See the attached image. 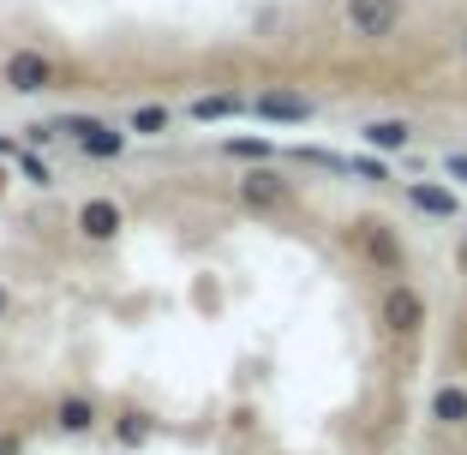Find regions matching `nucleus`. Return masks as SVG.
Instances as JSON below:
<instances>
[{"label":"nucleus","mask_w":467,"mask_h":455,"mask_svg":"<svg viewBox=\"0 0 467 455\" xmlns=\"http://www.w3.org/2000/svg\"><path fill=\"white\" fill-rule=\"evenodd\" d=\"M408 30V0H342V36L359 48H384Z\"/></svg>","instance_id":"f257e3e1"},{"label":"nucleus","mask_w":467,"mask_h":455,"mask_svg":"<svg viewBox=\"0 0 467 455\" xmlns=\"http://www.w3.org/2000/svg\"><path fill=\"white\" fill-rule=\"evenodd\" d=\"M0 90H6V97H48V90H60V60L42 55V48H6V60H0Z\"/></svg>","instance_id":"f03ea898"},{"label":"nucleus","mask_w":467,"mask_h":455,"mask_svg":"<svg viewBox=\"0 0 467 455\" xmlns=\"http://www.w3.org/2000/svg\"><path fill=\"white\" fill-rule=\"evenodd\" d=\"M60 132H67L72 144H78L84 162H120L126 144H132V132L114 120H102V114H67V120H55Z\"/></svg>","instance_id":"7ed1b4c3"},{"label":"nucleus","mask_w":467,"mask_h":455,"mask_svg":"<svg viewBox=\"0 0 467 455\" xmlns=\"http://www.w3.org/2000/svg\"><path fill=\"white\" fill-rule=\"evenodd\" d=\"M234 198L246 210H288L294 204V180L282 174V162H252L246 174L234 180Z\"/></svg>","instance_id":"20e7f679"},{"label":"nucleus","mask_w":467,"mask_h":455,"mask_svg":"<svg viewBox=\"0 0 467 455\" xmlns=\"http://www.w3.org/2000/svg\"><path fill=\"white\" fill-rule=\"evenodd\" d=\"M378 324H384L396 342L420 336V330H426V294L413 288V282H389V288L378 294Z\"/></svg>","instance_id":"39448f33"},{"label":"nucleus","mask_w":467,"mask_h":455,"mask_svg":"<svg viewBox=\"0 0 467 455\" xmlns=\"http://www.w3.org/2000/svg\"><path fill=\"white\" fill-rule=\"evenodd\" d=\"M252 114L270 120V126H312L317 120V97H306V90H294V84H270V90L252 97Z\"/></svg>","instance_id":"423d86ee"},{"label":"nucleus","mask_w":467,"mask_h":455,"mask_svg":"<svg viewBox=\"0 0 467 455\" xmlns=\"http://www.w3.org/2000/svg\"><path fill=\"white\" fill-rule=\"evenodd\" d=\"M72 228H78L84 246H114V240H120V228H126V210L114 204V198L97 192V198H84V204H78Z\"/></svg>","instance_id":"0eeeda50"},{"label":"nucleus","mask_w":467,"mask_h":455,"mask_svg":"<svg viewBox=\"0 0 467 455\" xmlns=\"http://www.w3.org/2000/svg\"><path fill=\"white\" fill-rule=\"evenodd\" d=\"M413 139H420V126L401 120V114H371V120L359 126V144H366V150H378V156H408Z\"/></svg>","instance_id":"6e6552de"},{"label":"nucleus","mask_w":467,"mask_h":455,"mask_svg":"<svg viewBox=\"0 0 467 455\" xmlns=\"http://www.w3.org/2000/svg\"><path fill=\"white\" fill-rule=\"evenodd\" d=\"M408 204L420 210V216H438V222L462 216V198H455L450 180H408Z\"/></svg>","instance_id":"1a4fd4ad"},{"label":"nucleus","mask_w":467,"mask_h":455,"mask_svg":"<svg viewBox=\"0 0 467 455\" xmlns=\"http://www.w3.org/2000/svg\"><path fill=\"white\" fill-rule=\"evenodd\" d=\"M240 114H252V102L240 97V90H204V97H192V102H186V120H192V126L240 120Z\"/></svg>","instance_id":"9d476101"},{"label":"nucleus","mask_w":467,"mask_h":455,"mask_svg":"<svg viewBox=\"0 0 467 455\" xmlns=\"http://www.w3.org/2000/svg\"><path fill=\"white\" fill-rule=\"evenodd\" d=\"M120 126L132 139H168V132H174V109H168V102H132Z\"/></svg>","instance_id":"9b49d317"},{"label":"nucleus","mask_w":467,"mask_h":455,"mask_svg":"<svg viewBox=\"0 0 467 455\" xmlns=\"http://www.w3.org/2000/svg\"><path fill=\"white\" fill-rule=\"evenodd\" d=\"M102 408L90 396H60L55 401V431H67V438H84V431H97Z\"/></svg>","instance_id":"f8f14e48"},{"label":"nucleus","mask_w":467,"mask_h":455,"mask_svg":"<svg viewBox=\"0 0 467 455\" xmlns=\"http://www.w3.org/2000/svg\"><path fill=\"white\" fill-rule=\"evenodd\" d=\"M431 419H438V426H467V389L462 384H438L431 389Z\"/></svg>","instance_id":"ddd939ff"},{"label":"nucleus","mask_w":467,"mask_h":455,"mask_svg":"<svg viewBox=\"0 0 467 455\" xmlns=\"http://www.w3.org/2000/svg\"><path fill=\"white\" fill-rule=\"evenodd\" d=\"M222 156L228 162H282V144H270V139H222Z\"/></svg>","instance_id":"4468645a"},{"label":"nucleus","mask_w":467,"mask_h":455,"mask_svg":"<svg viewBox=\"0 0 467 455\" xmlns=\"http://www.w3.org/2000/svg\"><path fill=\"white\" fill-rule=\"evenodd\" d=\"M348 174L354 180H366V186H389V156H378V150H366V156H348Z\"/></svg>","instance_id":"2eb2a0df"},{"label":"nucleus","mask_w":467,"mask_h":455,"mask_svg":"<svg viewBox=\"0 0 467 455\" xmlns=\"http://www.w3.org/2000/svg\"><path fill=\"white\" fill-rule=\"evenodd\" d=\"M18 180H30V186H55V168H48V162H42V156L36 150H18Z\"/></svg>","instance_id":"dca6fc26"},{"label":"nucleus","mask_w":467,"mask_h":455,"mask_svg":"<svg viewBox=\"0 0 467 455\" xmlns=\"http://www.w3.org/2000/svg\"><path fill=\"white\" fill-rule=\"evenodd\" d=\"M114 438H120L126 450H138V443L150 438V419L138 414V408H126V414H120V426H114Z\"/></svg>","instance_id":"f3484780"},{"label":"nucleus","mask_w":467,"mask_h":455,"mask_svg":"<svg viewBox=\"0 0 467 455\" xmlns=\"http://www.w3.org/2000/svg\"><path fill=\"white\" fill-rule=\"evenodd\" d=\"M55 139H60V126H42V120H30V126H25V139H18V144H25V150H48Z\"/></svg>","instance_id":"a211bd4d"},{"label":"nucleus","mask_w":467,"mask_h":455,"mask_svg":"<svg viewBox=\"0 0 467 455\" xmlns=\"http://www.w3.org/2000/svg\"><path fill=\"white\" fill-rule=\"evenodd\" d=\"M443 174H450V186H467V150H450V156H443Z\"/></svg>","instance_id":"6ab92c4d"},{"label":"nucleus","mask_w":467,"mask_h":455,"mask_svg":"<svg viewBox=\"0 0 467 455\" xmlns=\"http://www.w3.org/2000/svg\"><path fill=\"white\" fill-rule=\"evenodd\" d=\"M0 455H25V438L18 431H0Z\"/></svg>","instance_id":"aec40b11"},{"label":"nucleus","mask_w":467,"mask_h":455,"mask_svg":"<svg viewBox=\"0 0 467 455\" xmlns=\"http://www.w3.org/2000/svg\"><path fill=\"white\" fill-rule=\"evenodd\" d=\"M18 150H25L18 139H0V162H18Z\"/></svg>","instance_id":"412c9836"},{"label":"nucleus","mask_w":467,"mask_h":455,"mask_svg":"<svg viewBox=\"0 0 467 455\" xmlns=\"http://www.w3.org/2000/svg\"><path fill=\"white\" fill-rule=\"evenodd\" d=\"M450 42H455V55L467 60V18H462V25H455V36H450Z\"/></svg>","instance_id":"4be33fe9"},{"label":"nucleus","mask_w":467,"mask_h":455,"mask_svg":"<svg viewBox=\"0 0 467 455\" xmlns=\"http://www.w3.org/2000/svg\"><path fill=\"white\" fill-rule=\"evenodd\" d=\"M13 312V294H6V282H0V317Z\"/></svg>","instance_id":"5701e85b"},{"label":"nucleus","mask_w":467,"mask_h":455,"mask_svg":"<svg viewBox=\"0 0 467 455\" xmlns=\"http://www.w3.org/2000/svg\"><path fill=\"white\" fill-rule=\"evenodd\" d=\"M6 186H13V168H6V162H0V192H6Z\"/></svg>","instance_id":"b1692460"},{"label":"nucleus","mask_w":467,"mask_h":455,"mask_svg":"<svg viewBox=\"0 0 467 455\" xmlns=\"http://www.w3.org/2000/svg\"><path fill=\"white\" fill-rule=\"evenodd\" d=\"M462 258H467V240H462Z\"/></svg>","instance_id":"393cba45"}]
</instances>
